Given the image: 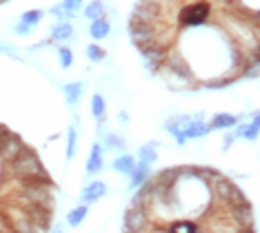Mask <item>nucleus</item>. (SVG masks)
Here are the masks:
<instances>
[{
  "label": "nucleus",
  "mask_w": 260,
  "mask_h": 233,
  "mask_svg": "<svg viewBox=\"0 0 260 233\" xmlns=\"http://www.w3.org/2000/svg\"><path fill=\"white\" fill-rule=\"evenodd\" d=\"M45 18V11H40V9H29V11H25V14L20 16V20L22 22H27V25H31V27H36V25H40V20Z\"/></svg>",
  "instance_id": "25"
},
{
  "label": "nucleus",
  "mask_w": 260,
  "mask_h": 233,
  "mask_svg": "<svg viewBox=\"0 0 260 233\" xmlns=\"http://www.w3.org/2000/svg\"><path fill=\"white\" fill-rule=\"evenodd\" d=\"M34 29H36V27H31V25H27V22L18 20V25L14 27V34H16V36H29V34L34 31Z\"/></svg>",
  "instance_id": "26"
},
{
  "label": "nucleus",
  "mask_w": 260,
  "mask_h": 233,
  "mask_svg": "<svg viewBox=\"0 0 260 233\" xmlns=\"http://www.w3.org/2000/svg\"><path fill=\"white\" fill-rule=\"evenodd\" d=\"M103 151H105L103 142H93V145H91L89 158H87V167H85L87 176H96V173H100V171H103V169H105V160H103Z\"/></svg>",
  "instance_id": "7"
},
{
  "label": "nucleus",
  "mask_w": 260,
  "mask_h": 233,
  "mask_svg": "<svg viewBox=\"0 0 260 233\" xmlns=\"http://www.w3.org/2000/svg\"><path fill=\"white\" fill-rule=\"evenodd\" d=\"M76 36V29L72 25V20H56L49 29V38L54 43H69Z\"/></svg>",
  "instance_id": "6"
},
{
  "label": "nucleus",
  "mask_w": 260,
  "mask_h": 233,
  "mask_svg": "<svg viewBox=\"0 0 260 233\" xmlns=\"http://www.w3.org/2000/svg\"><path fill=\"white\" fill-rule=\"evenodd\" d=\"M107 191H109V187L103 180H93V182H89L85 189H82L80 200L85 202V205H91V202H98L100 198H105Z\"/></svg>",
  "instance_id": "8"
},
{
  "label": "nucleus",
  "mask_w": 260,
  "mask_h": 233,
  "mask_svg": "<svg viewBox=\"0 0 260 233\" xmlns=\"http://www.w3.org/2000/svg\"><path fill=\"white\" fill-rule=\"evenodd\" d=\"M234 142H236V136L234 134H224L222 136V151H229Z\"/></svg>",
  "instance_id": "27"
},
{
  "label": "nucleus",
  "mask_w": 260,
  "mask_h": 233,
  "mask_svg": "<svg viewBox=\"0 0 260 233\" xmlns=\"http://www.w3.org/2000/svg\"><path fill=\"white\" fill-rule=\"evenodd\" d=\"M209 122H205V120H196L185 131V136H187V140H200V138H205L207 134H209Z\"/></svg>",
  "instance_id": "21"
},
{
  "label": "nucleus",
  "mask_w": 260,
  "mask_h": 233,
  "mask_svg": "<svg viewBox=\"0 0 260 233\" xmlns=\"http://www.w3.org/2000/svg\"><path fill=\"white\" fill-rule=\"evenodd\" d=\"M0 53H7V56H16V51L11 49V47H7V45H0Z\"/></svg>",
  "instance_id": "29"
},
{
  "label": "nucleus",
  "mask_w": 260,
  "mask_h": 233,
  "mask_svg": "<svg viewBox=\"0 0 260 233\" xmlns=\"http://www.w3.org/2000/svg\"><path fill=\"white\" fill-rule=\"evenodd\" d=\"M89 109H91V116L96 118V122H105V120H107V100H105L103 93H93L91 95Z\"/></svg>",
  "instance_id": "15"
},
{
  "label": "nucleus",
  "mask_w": 260,
  "mask_h": 233,
  "mask_svg": "<svg viewBox=\"0 0 260 233\" xmlns=\"http://www.w3.org/2000/svg\"><path fill=\"white\" fill-rule=\"evenodd\" d=\"M27 149L29 147L25 145V142H22L16 134H11V131H9V134L5 136L3 149H0V160H3V162H11V160H16L20 153H25Z\"/></svg>",
  "instance_id": "4"
},
{
  "label": "nucleus",
  "mask_w": 260,
  "mask_h": 233,
  "mask_svg": "<svg viewBox=\"0 0 260 233\" xmlns=\"http://www.w3.org/2000/svg\"><path fill=\"white\" fill-rule=\"evenodd\" d=\"M98 129H103V147L105 149H114V151H125L127 149L125 136L116 134V131H107L105 129V122H98Z\"/></svg>",
  "instance_id": "10"
},
{
  "label": "nucleus",
  "mask_w": 260,
  "mask_h": 233,
  "mask_svg": "<svg viewBox=\"0 0 260 233\" xmlns=\"http://www.w3.org/2000/svg\"><path fill=\"white\" fill-rule=\"evenodd\" d=\"M51 233H64V229H62V226H54V229H51Z\"/></svg>",
  "instance_id": "31"
},
{
  "label": "nucleus",
  "mask_w": 260,
  "mask_h": 233,
  "mask_svg": "<svg viewBox=\"0 0 260 233\" xmlns=\"http://www.w3.org/2000/svg\"><path fill=\"white\" fill-rule=\"evenodd\" d=\"M238 120H240V116H234V113H216L209 120V129L211 131H227V129H234Z\"/></svg>",
  "instance_id": "12"
},
{
  "label": "nucleus",
  "mask_w": 260,
  "mask_h": 233,
  "mask_svg": "<svg viewBox=\"0 0 260 233\" xmlns=\"http://www.w3.org/2000/svg\"><path fill=\"white\" fill-rule=\"evenodd\" d=\"M236 233H256V226H253V224H249V226H240V229L236 231Z\"/></svg>",
  "instance_id": "28"
},
{
  "label": "nucleus",
  "mask_w": 260,
  "mask_h": 233,
  "mask_svg": "<svg viewBox=\"0 0 260 233\" xmlns=\"http://www.w3.org/2000/svg\"><path fill=\"white\" fill-rule=\"evenodd\" d=\"M214 16V5L209 0H193V3H182L176 11V22L180 29H193L211 20Z\"/></svg>",
  "instance_id": "2"
},
{
  "label": "nucleus",
  "mask_w": 260,
  "mask_h": 233,
  "mask_svg": "<svg viewBox=\"0 0 260 233\" xmlns=\"http://www.w3.org/2000/svg\"><path fill=\"white\" fill-rule=\"evenodd\" d=\"M87 213H89V205H78V207H74L72 211L67 213V224L69 226H80L82 222H85V218H87Z\"/></svg>",
  "instance_id": "19"
},
{
  "label": "nucleus",
  "mask_w": 260,
  "mask_h": 233,
  "mask_svg": "<svg viewBox=\"0 0 260 233\" xmlns=\"http://www.w3.org/2000/svg\"><path fill=\"white\" fill-rule=\"evenodd\" d=\"M134 164H136V160H134V155H129V153H120L118 158L111 162V167L118 171V173H125V176H129L134 169Z\"/></svg>",
  "instance_id": "20"
},
{
  "label": "nucleus",
  "mask_w": 260,
  "mask_h": 233,
  "mask_svg": "<svg viewBox=\"0 0 260 233\" xmlns=\"http://www.w3.org/2000/svg\"><path fill=\"white\" fill-rule=\"evenodd\" d=\"M111 34V25H109V20L107 18H98V20H91L89 22V36L96 43H100V40H105L107 36Z\"/></svg>",
  "instance_id": "14"
},
{
  "label": "nucleus",
  "mask_w": 260,
  "mask_h": 233,
  "mask_svg": "<svg viewBox=\"0 0 260 233\" xmlns=\"http://www.w3.org/2000/svg\"><path fill=\"white\" fill-rule=\"evenodd\" d=\"M56 53H58V62H60V67L62 69H69L74 64V51L69 49V47H64V45H60L56 49Z\"/></svg>",
  "instance_id": "23"
},
{
  "label": "nucleus",
  "mask_w": 260,
  "mask_h": 233,
  "mask_svg": "<svg viewBox=\"0 0 260 233\" xmlns=\"http://www.w3.org/2000/svg\"><path fill=\"white\" fill-rule=\"evenodd\" d=\"M200 224L189 218H174L167 222V233H198Z\"/></svg>",
  "instance_id": "13"
},
{
  "label": "nucleus",
  "mask_w": 260,
  "mask_h": 233,
  "mask_svg": "<svg viewBox=\"0 0 260 233\" xmlns=\"http://www.w3.org/2000/svg\"><path fill=\"white\" fill-rule=\"evenodd\" d=\"M234 136L236 138H242V140H258V136H260V111H253L251 113V120L249 122H236V127H234Z\"/></svg>",
  "instance_id": "5"
},
{
  "label": "nucleus",
  "mask_w": 260,
  "mask_h": 233,
  "mask_svg": "<svg viewBox=\"0 0 260 233\" xmlns=\"http://www.w3.org/2000/svg\"><path fill=\"white\" fill-rule=\"evenodd\" d=\"M149 222H151V218L145 207L129 205L125 211V218H122V231H138L140 233Z\"/></svg>",
  "instance_id": "3"
},
{
  "label": "nucleus",
  "mask_w": 260,
  "mask_h": 233,
  "mask_svg": "<svg viewBox=\"0 0 260 233\" xmlns=\"http://www.w3.org/2000/svg\"><path fill=\"white\" fill-rule=\"evenodd\" d=\"M158 147H160L158 140H151V142H147V145H143L138 149V160L140 162H147V164H153L158 160V151H156Z\"/></svg>",
  "instance_id": "16"
},
{
  "label": "nucleus",
  "mask_w": 260,
  "mask_h": 233,
  "mask_svg": "<svg viewBox=\"0 0 260 233\" xmlns=\"http://www.w3.org/2000/svg\"><path fill=\"white\" fill-rule=\"evenodd\" d=\"M62 93H64V100H67L69 107H76L80 103L82 93H85V82L82 80H74V82H67L62 85Z\"/></svg>",
  "instance_id": "11"
},
{
  "label": "nucleus",
  "mask_w": 260,
  "mask_h": 233,
  "mask_svg": "<svg viewBox=\"0 0 260 233\" xmlns=\"http://www.w3.org/2000/svg\"><path fill=\"white\" fill-rule=\"evenodd\" d=\"M76 151H78V129H76V124L67 129V149H64V158H67V162H72L76 158Z\"/></svg>",
  "instance_id": "17"
},
{
  "label": "nucleus",
  "mask_w": 260,
  "mask_h": 233,
  "mask_svg": "<svg viewBox=\"0 0 260 233\" xmlns=\"http://www.w3.org/2000/svg\"><path fill=\"white\" fill-rule=\"evenodd\" d=\"M3 180H38V178H49L43 162L34 149H27L11 162H3Z\"/></svg>",
  "instance_id": "1"
},
{
  "label": "nucleus",
  "mask_w": 260,
  "mask_h": 233,
  "mask_svg": "<svg viewBox=\"0 0 260 233\" xmlns=\"http://www.w3.org/2000/svg\"><path fill=\"white\" fill-rule=\"evenodd\" d=\"M85 56H87V60H89V62H103L105 58H107V51H105L100 45L91 43V45L85 47Z\"/></svg>",
  "instance_id": "22"
},
{
  "label": "nucleus",
  "mask_w": 260,
  "mask_h": 233,
  "mask_svg": "<svg viewBox=\"0 0 260 233\" xmlns=\"http://www.w3.org/2000/svg\"><path fill=\"white\" fill-rule=\"evenodd\" d=\"M151 178V164L147 162H140V160H136L132 173H129V187L132 189H138L143 187V184Z\"/></svg>",
  "instance_id": "9"
},
{
  "label": "nucleus",
  "mask_w": 260,
  "mask_h": 233,
  "mask_svg": "<svg viewBox=\"0 0 260 233\" xmlns=\"http://www.w3.org/2000/svg\"><path fill=\"white\" fill-rule=\"evenodd\" d=\"M82 3H85V0H62L60 7H62L64 14L69 16V20H74L76 14H78V11L82 9Z\"/></svg>",
  "instance_id": "24"
},
{
  "label": "nucleus",
  "mask_w": 260,
  "mask_h": 233,
  "mask_svg": "<svg viewBox=\"0 0 260 233\" xmlns=\"http://www.w3.org/2000/svg\"><path fill=\"white\" fill-rule=\"evenodd\" d=\"M105 16V3L103 0H91V3L85 5V9H82V18H87V20H98V18Z\"/></svg>",
  "instance_id": "18"
},
{
  "label": "nucleus",
  "mask_w": 260,
  "mask_h": 233,
  "mask_svg": "<svg viewBox=\"0 0 260 233\" xmlns=\"http://www.w3.org/2000/svg\"><path fill=\"white\" fill-rule=\"evenodd\" d=\"M118 120H120L122 124H127L129 122V113L127 111H120V113H118Z\"/></svg>",
  "instance_id": "30"
}]
</instances>
